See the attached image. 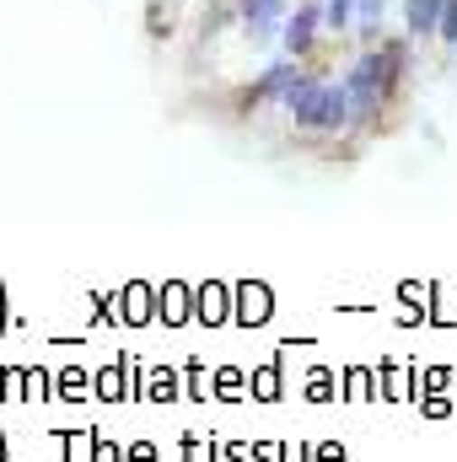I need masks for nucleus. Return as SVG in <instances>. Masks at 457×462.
<instances>
[{"label": "nucleus", "instance_id": "obj_1", "mask_svg": "<svg viewBox=\"0 0 457 462\" xmlns=\"http://www.w3.org/2000/svg\"><path fill=\"white\" fill-rule=\"evenodd\" d=\"M318 38H323V0H296V11L285 5V16H280V38H275V43H280L291 60H312Z\"/></svg>", "mask_w": 457, "mask_h": 462}, {"label": "nucleus", "instance_id": "obj_9", "mask_svg": "<svg viewBox=\"0 0 457 462\" xmlns=\"http://www.w3.org/2000/svg\"><path fill=\"white\" fill-rule=\"evenodd\" d=\"M129 307H135V318H129V323H151V312H145V291H140V285L129 291Z\"/></svg>", "mask_w": 457, "mask_h": 462}, {"label": "nucleus", "instance_id": "obj_3", "mask_svg": "<svg viewBox=\"0 0 457 462\" xmlns=\"http://www.w3.org/2000/svg\"><path fill=\"white\" fill-rule=\"evenodd\" d=\"M312 134L318 140H340L350 134V97L334 76H323V92H318V114H312Z\"/></svg>", "mask_w": 457, "mask_h": 462}, {"label": "nucleus", "instance_id": "obj_5", "mask_svg": "<svg viewBox=\"0 0 457 462\" xmlns=\"http://www.w3.org/2000/svg\"><path fill=\"white\" fill-rule=\"evenodd\" d=\"M355 27V0H323V32H350Z\"/></svg>", "mask_w": 457, "mask_h": 462}, {"label": "nucleus", "instance_id": "obj_6", "mask_svg": "<svg viewBox=\"0 0 457 462\" xmlns=\"http://www.w3.org/2000/svg\"><path fill=\"white\" fill-rule=\"evenodd\" d=\"M237 301H242V323H264V312H269V291L264 285H242Z\"/></svg>", "mask_w": 457, "mask_h": 462}, {"label": "nucleus", "instance_id": "obj_8", "mask_svg": "<svg viewBox=\"0 0 457 462\" xmlns=\"http://www.w3.org/2000/svg\"><path fill=\"white\" fill-rule=\"evenodd\" d=\"M162 312H173L167 323H183V285H173V291H162Z\"/></svg>", "mask_w": 457, "mask_h": 462}, {"label": "nucleus", "instance_id": "obj_4", "mask_svg": "<svg viewBox=\"0 0 457 462\" xmlns=\"http://www.w3.org/2000/svg\"><path fill=\"white\" fill-rule=\"evenodd\" d=\"M436 22H442V0H404V32L415 43L436 38Z\"/></svg>", "mask_w": 457, "mask_h": 462}, {"label": "nucleus", "instance_id": "obj_7", "mask_svg": "<svg viewBox=\"0 0 457 462\" xmlns=\"http://www.w3.org/2000/svg\"><path fill=\"white\" fill-rule=\"evenodd\" d=\"M436 38L457 49V0H442V22H436Z\"/></svg>", "mask_w": 457, "mask_h": 462}, {"label": "nucleus", "instance_id": "obj_2", "mask_svg": "<svg viewBox=\"0 0 457 462\" xmlns=\"http://www.w3.org/2000/svg\"><path fill=\"white\" fill-rule=\"evenodd\" d=\"M302 70H307V60H291V54H285V60H275V65H264V70L242 87V108H269V103H280V97H285V87H291Z\"/></svg>", "mask_w": 457, "mask_h": 462}]
</instances>
